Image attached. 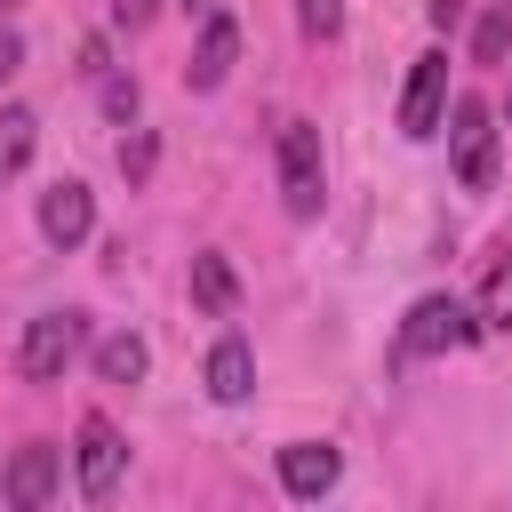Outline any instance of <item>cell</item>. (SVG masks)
I'll return each mask as SVG.
<instances>
[{"label":"cell","instance_id":"6da1fadb","mask_svg":"<svg viewBox=\"0 0 512 512\" xmlns=\"http://www.w3.org/2000/svg\"><path fill=\"white\" fill-rule=\"evenodd\" d=\"M272 160H280V208L304 224V216H320V200H328V160H320V128L312 120H280V136H272Z\"/></svg>","mask_w":512,"mask_h":512},{"label":"cell","instance_id":"7a4b0ae2","mask_svg":"<svg viewBox=\"0 0 512 512\" xmlns=\"http://www.w3.org/2000/svg\"><path fill=\"white\" fill-rule=\"evenodd\" d=\"M80 352H88V312H32L24 336H16V376L24 384H56Z\"/></svg>","mask_w":512,"mask_h":512},{"label":"cell","instance_id":"3957f363","mask_svg":"<svg viewBox=\"0 0 512 512\" xmlns=\"http://www.w3.org/2000/svg\"><path fill=\"white\" fill-rule=\"evenodd\" d=\"M440 128H448V152H456L464 192H488V184H496V112H488L480 96H456Z\"/></svg>","mask_w":512,"mask_h":512},{"label":"cell","instance_id":"277c9868","mask_svg":"<svg viewBox=\"0 0 512 512\" xmlns=\"http://www.w3.org/2000/svg\"><path fill=\"white\" fill-rule=\"evenodd\" d=\"M480 336V320L456 304V296H416L408 320H400V352L408 360H432V352H464Z\"/></svg>","mask_w":512,"mask_h":512},{"label":"cell","instance_id":"5b68a950","mask_svg":"<svg viewBox=\"0 0 512 512\" xmlns=\"http://www.w3.org/2000/svg\"><path fill=\"white\" fill-rule=\"evenodd\" d=\"M440 120H448V56L440 48H424L416 64H408V96H400V136H440Z\"/></svg>","mask_w":512,"mask_h":512},{"label":"cell","instance_id":"8992f818","mask_svg":"<svg viewBox=\"0 0 512 512\" xmlns=\"http://www.w3.org/2000/svg\"><path fill=\"white\" fill-rule=\"evenodd\" d=\"M96 232V192L80 184V176H56L48 192H40V240L48 248H80Z\"/></svg>","mask_w":512,"mask_h":512},{"label":"cell","instance_id":"52a82bcc","mask_svg":"<svg viewBox=\"0 0 512 512\" xmlns=\"http://www.w3.org/2000/svg\"><path fill=\"white\" fill-rule=\"evenodd\" d=\"M120 464H128V448H120V424L112 416H80V496L88 504H104L112 488H120Z\"/></svg>","mask_w":512,"mask_h":512},{"label":"cell","instance_id":"ba28073f","mask_svg":"<svg viewBox=\"0 0 512 512\" xmlns=\"http://www.w3.org/2000/svg\"><path fill=\"white\" fill-rule=\"evenodd\" d=\"M48 496H56V448H48V440H24V448L8 456V472H0V504L40 512Z\"/></svg>","mask_w":512,"mask_h":512},{"label":"cell","instance_id":"9c48e42d","mask_svg":"<svg viewBox=\"0 0 512 512\" xmlns=\"http://www.w3.org/2000/svg\"><path fill=\"white\" fill-rule=\"evenodd\" d=\"M336 472H344V456H336L328 440H288V448H280V488H288L296 504L328 496V488H336Z\"/></svg>","mask_w":512,"mask_h":512},{"label":"cell","instance_id":"30bf717a","mask_svg":"<svg viewBox=\"0 0 512 512\" xmlns=\"http://www.w3.org/2000/svg\"><path fill=\"white\" fill-rule=\"evenodd\" d=\"M232 56H240V24H232L224 8H208V24H200V48H192L184 80L208 96V88H224V80H232Z\"/></svg>","mask_w":512,"mask_h":512},{"label":"cell","instance_id":"8fae6325","mask_svg":"<svg viewBox=\"0 0 512 512\" xmlns=\"http://www.w3.org/2000/svg\"><path fill=\"white\" fill-rule=\"evenodd\" d=\"M200 384H208V400H224V408H240V400L256 392V352H248L240 336H216V352H208V368H200Z\"/></svg>","mask_w":512,"mask_h":512},{"label":"cell","instance_id":"7c38bea8","mask_svg":"<svg viewBox=\"0 0 512 512\" xmlns=\"http://www.w3.org/2000/svg\"><path fill=\"white\" fill-rule=\"evenodd\" d=\"M144 368H152V352H144V336H96V376L104 384H144Z\"/></svg>","mask_w":512,"mask_h":512},{"label":"cell","instance_id":"4fadbf2b","mask_svg":"<svg viewBox=\"0 0 512 512\" xmlns=\"http://www.w3.org/2000/svg\"><path fill=\"white\" fill-rule=\"evenodd\" d=\"M192 304H208V312H232V304H240V280H232V264H224L216 248L192 256Z\"/></svg>","mask_w":512,"mask_h":512},{"label":"cell","instance_id":"5bb4252c","mask_svg":"<svg viewBox=\"0 0 512 512\" xmlns=\"http://www.w3.org/2000/svg\"><path fill=\"white\" fill-rule=\"evenodd\" d=\"M32 144H40V120H32L24 104H8V112H0V184H16V176H24Z\"/></svg>","mask_w":512,"mask_h":512},{"label":"cell","instance_id":"9a60e30c","mask_svg":"<svg viewBox=\"0 0 512 512\" xmlns=\"http://www.w3.org/2000/svg\"><path fill=\"white\" fill-rule=\"evenodd\" d=\"M472 56H480V64H504V56H512V0H488V8H480Z\"/></svg>","mask_w":512,"mask_h":512},{"label":"cell","instance_id":"2e32d148","mask_svg":"<svg viewBox=\"0 0 512 512\" xmlns=\"http://www.w3.org/2000/svg\"><path fill=\"white\" fill-rule=\"evenodd\" d=\"M480 328H504V336H512V248L496 256V272H488V288H480Z\"/></svg>","mask_w":512,"mask_h":512},{"label":"cell","instance_id":"e0dca14e","mask_svg":"<svg viewBox=\"0 0 512 512\" xmlns=\"http://www.w3.org/2000/svg\"><path fill=\"white\" fill-rule=\"evenodd\" d=\"M152 160H160V136H152V128H136V136L120 144V176H128V184H144V176H152Z\"/></svg>","mask_w":512,"mask_h":512},{"label":"cell","instance_id":"ac0fdd59","mask_svg":"<svg viewBox=\"0 0 512 512\" xmlns=\"http://www.w3.org/2000/svg\"><path fill=\"white\" fill-rule=\"evenodd\" d=\"M296 24H304V40H336L344 0H296Z\"/></svg>","mask_w":512,"mask_h":512},{"label":"cell","instance_id":"d6986e66","mask_svg":"<svg viewBox=\"0 0 512 512\" xmlns=\"http://www.w3.org/2000/svg\"><path fill=\"white\" fill-rule=\"evenodd\" d=\"M96 88H104V120H136V80L128 72H104Z\"/></svg>","mask_w":512,"mask_h":512},{"label":"cell","instance_id":"ffe728a7","mask_svg":"<svg viewBox=\"0 0 512 512\" xmlns=\"http://www.w3.org/2000/svg\"><path fill=\"white\" fill-rule=\"evenodd\" d=\"M160 16V0H112V24H128V32H144Z\"/></svg>","mask_w":512,"mask_h":512},{"label":"cell","instance_id":"44dd1931","mask_svg":"<svg viewBox=\"0 0 512 512\" xmlns=\"http://www.w3.org/2000/svg\"><path fill=\"white\" fill-rule=\"evenodd\" d=\"M16 72H24V40H16V32H0V80H16Z\"/></svg>","mask_w":512,"mask_h":512},{"label":"cell","instance_id":"7402d4cb","mask_svg":"<svg viewBox=\"0 0 512 512\" xmlns=\"http://www.w3.org/2000/svg\"><path fill=\"white\" fill-rule=\"evenodd\" d=\"M456 16H464V0H432V24H440V32H448Z\"/></svg>","mask_w":512,"mask_h":512},{"label":"cell","instance_id":"603a6c76","mask_svg":"<svg viewBox=\"0 0 512 512\" xmlns=\"http://www.w3.org/2000/svg\"><path fill=\"white\" fill-rule=\"evenodd\" d=\"M176 8H184V16H208V8H216V0H176Z\"/></svg>","mask_w":512,"mask_h":512},{"label":"cell","instance_id":"cb8c5ba5","mask_svg":"<svg viewBox=\"0 0 512 512\" xmlns=\"http://www.w3.org/2000/svg\"><path fill=\"white\" fill-rule=\"evenodd\" d=\"M8 8H24V0H0V16H8Z\"/></svg>","mask_w":512,"mask_h":512}]
</instances>
